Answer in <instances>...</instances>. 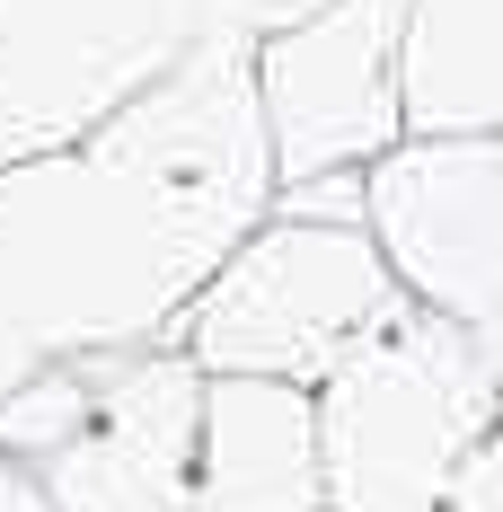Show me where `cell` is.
Instances as JSON below:
<instances>
[{"instance_id": "obj_1", "label": "cell", "mask_w": 503, "mask_h": 512, "mask_svg": "<svg viewBox=\"0 0 503 512\" xmlns=\"http://www.w3.org/2000/svg\"><path fill=\"white\" fill-rule=\"evenodd\" d=\"M274 212L256 45L212 36L89 142L0 168V407L53 362L168 345Z\"/></svg>"}, {"instance_id": "obj_2", "label": "cell", "mask_w": 503, "mask_h": 512, "mask_svg": "<svg viewBox=\"0 0 503 512\" xmlns=\"http://www.w3.org/2000/svg\"><path fill=\"white\" fill-rule=\"evenodd\" d=\"M503 407V318L406 301L318 380L327 512H451Z\"/></svg>"}, {"instance_id": "obj_3", "label": "cell", "mask_w": 503, "mask_h": 512, "mask_svg": "<svg viewBox=\"0 0 503 512\" xmlns=\"http://www.w3.org/2000/svg\"><path fill=\"white\" fill-rule=\"evenodd\" d=\"M406 309V283L371 239V221H327L274 195L221 274L177 318V345L203 362V380H292L318 389L336 362Z\"/></svg>"}, {"instance_id": "obj_4", "label": "cell", "mask_w": 503, "mask_h": 512, "mask_svg": "<svg viewBox=\"0 0 503 512\" xmlns=\"http://www.w3.org/2000/svg\"><path fill=\"white\" fill-rule=\"evenodd\" d=\"M212 45L203 0H0V168L89 142Z\"/></svg>"}, {"instance_id": "obj_5", "label": "cell", "mask_w": 503, "mask_h": 512, "mask_svg": "<svg viewBox=\"0 0 503 512\" xmlns=\"http://www.w3.org/2000/svg\"><path fill=\"white\" fill-rule=\"evenodd\" d=\"M406 0H327L292 27L256 36V106L274 142V195L318 177H362L406 142L398 98Z\"/></svg>"}, {"instance_id": "obj_6", "label": "cell", "mask_w": 503, "mask_h": 512, "mask_svg": "<svg viewBox=\"0 0 503 512\" xmlns=\"http://www.w3.org/2000/svg\"><path fill=\"white\" fill-rule=\"evenodd\" d=\"M362 221L406 283V301L442 309L459 327L503 318V133L468 142H424L406 133L398 151L362 168Z\"/></svg>"}, {"instance_id": "obj_7", "label": "cell", "mask_w": 503, "mask_h": 512, "mask_svg": "<svg viewBox=\"0 0 503 512\" xmlns=\"http://www.w3.org/2000/svg\"><path fill=\"white\" fill-rule=\"evenodd\" d=\"M203 389L212 380L177 336L142 354H106L89 424L36 468L53 512H195Z\"/></svg>"}, {"instance_id": "obj_8", "label": "cell", "mask_w": 503, "mask_h": 512, "mask_svg": "<svg viewBox=\"0 0 503 512\" xmlns=\"http://www.w3.org/2000/svg\"><path fill=\"white\" fill-rule=\"evenodd\" d=\"M195 512H327L318 389H292V380H212L203 389Z\"/></svg>"}, {"instance_id": "obj_9", "label": "cell", "mask_w": 503, "mask_h": 512, "mask_svg": "<svg viewBox=\"0 0 503 512\" xmlns=\"http://www.w3.org/2000/svg\"><path fill=\"white\" fill-rule=\"evenodd\" d=\"M398 98L424 142L503 133V0H406Z\"/></svg>"}, {"instance_id": "obj_10", "label": "cell", "mask_w": 503, "mask_h": 512, "mask_svg": "<svg viewBox=\"0 0 503 512\" xmlns=\"http://www.w3.org/2000/svg\"><path fill=\"white\" fill-rule=\"evenodd\" d=\"M89 407H98V362H53V371H36L9 407H0V451L27 468H45L80 424H89Z\"/></svg>"}, {"instance_id": "obj_11", "label": "cell", "mask_w": 503, "mask_h": 512, "mask_svg": "<svg viewBox=\"0 0 503 512\" xmlns=\"http://www.w3.org/2000/svg\"><path fill=\"white\" fill-rule=\"evenodd\" d=\"M212 9V27L230 36V45H256V36H274V27H292L309 9H327V0H203Z\"/></svg>"}, {"instance_id": "obj_12", "label": "cell", "mask_w": 503, "mask_h": 512, "mask_svg": "<svg viewBox=\"0 0 503 512\" xmlns=\"http://www.w3.org/2000/svg\"><path fill=\"white\" fill-rule=\"evenodd\" d=\"M451 512H503V407H495V433H486V451H477V468H468Z\"/></svg>"}, {"instance_id": "obj_13", "label": "cell", "mask_w": 503, "mask_h": 512, "mask_svg": "<svg viewBox=\"0 0 503 512\" xmlns=\"http://www.w3.org/2000/svg\"><path fill=\"white\" fill-rule=\"evenodd\" d=\"M0 512H53L45 477H36L27 460H9V451H0Z\"/></svg>"}]
</instances>
